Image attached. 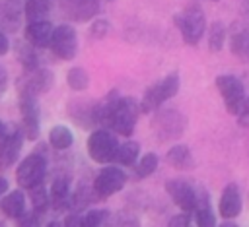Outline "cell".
Masks as SVG:
<instances>
[{
	"label": "cell",
	"instance_id": "ac0fdd59",
	"mask_svg": "<svg viewBox=\"0 0 249 227\" xmlns=\"http://www.w3.org/2000/svg\"><path fill=\"white\" fill-rule=\"evenodd\" d=\"M165 161L175 171H191L195 167V157H193V151H191V147L187 144L171 146L167 149V153H165Z\"/></svg>",
	"mask_w": 249,
	"mask_h": 227
},
{
	"label": "cell",
	"instance_id": "6da1fadb",
	"mask_svg": "<svg viewBox=\"0 0 249 227\" xmlns=\"http://www.w3.org/2000/svg\"><path fill=\"white\" fill-rule=\"evenodd\" d=\"M150 126L160 144L177 142L187 130V116L177 109H156Z\"/></svg>",
	"mask_w": 249,
	"mask_h": 227
},
{
	"label": "cell",
	"instance_id": "d4e9b609",
	"mask_svg": "<svg viewBox=\"0 0 249 227\" xmlns=\"http://www.w3.org/2000/svg\"><path fill=\"white\" fill-rule=\"evenodd\" d=\"M230 50L233 56L249 60V27L239 29L230 37Z\"/></svg>",
	"mask_w": 249,
	"mask_h": 227
},
{
	"label": "cell",
	"instance_id": "cb8c5ba5",
	"mask_svg": "<svg viewBox=\"0 0 249 227\" xmlns=\"http://www.w3.org/2000/svg\"><path fill=\"white\" fill-rule=\"evenodd\" d=\"M49 144H51L54 149H58V151L68 149V147L74 144V134H72V130H70L68 126L56 124V126H53V128L49 130Z\"/></svg>",
	"mask_w": 249,
	"mask_h": 227
},
{
	"label": "cell",
	"instance_id": "3957f363",
	"mask_svg": "<svg viewBox=\"0 0 249 227\" xmlns=\"http://www.w3.org/2000/svg\"><path fill=\"white\" fill-rule=\"evenodd\" d=\"M173 23L181 33L183 43H187L191 47L198 45L200 39L206 33V16H204L202 8L196 6V4H191L183 12L175 14L173 16Z\"/></svg>",
	"mask_w": 249,
	"mask_h": 227
},
{
	"label": "cell",
	"instance_id": "e575fe53",
	"mask_svg": "<svg viewBox=\"0 0 249 227\" xmlns=\"http://www.w3.org/2000/svg\"><path fill=\"white\" fill-rule=\"evenodd\" d=\"M64 225H68V227H70V225H72V227H74V225H82V215H80L78 211L68 213L66 219H64Z\"/></svg>",
	"mask_w": 249,
	"mask_h": 227
},
{
	"label": "cell",
	"instance_id": "484cf974",
	"mask_svg": "<svg viewBox=\"0 0 249 227\" xmlns=\"http://www.w3.org/2000/svg\"><path fill=\"white\" fill-rule=\"evenodd\" d=\"M158 165H160L158 153L148 151V153H144V155L140 157V161H138V159L134 161V165H132V167H134V177H136V178H146V177H150L152 173H156Z\"/></svg>",
	"mask_w": 249,
	"mask_h": 227
},
{
	"label": "cell",
	"instance_id": "277c9868",
	"mask_svg": "<svg viewBox=\"0 0 249 227\" xmlns=\"http://www.w3.org/2000/svg\"><path fill=\"white\" fill-rule=\"evenodd\" d=\"M86 146H88V155L95 163L107 165V163H113L115 151L119 147V140H117V134L113 130L99 126L88 136V144Z\"/></svg>",
	"mask_w": 249,
	"mask_h": 227
},
{
	"label": "cell",
	"instance_id": "9a60e30c",
	"mask_svg": "<svg viewBox=\"0 0 249 227\" xmlns=\"http://www.w3.org/2000/svg\"><path fill=\"white\" fill-rule=\"evenodd\" d=\"M193 213H195L196 225H200V227H214V225H218L216 223V213H214L212 204H210V194L202 186H196V200H195Z\"/></svg>",
	"mask_w": 249,
	"mask_h": 227
},
{
	"label": "cell",
	"instance_id": "ab89813d",
	"mask_svg": "<svg viewBox=\"0 0 249 227\" xmlns=\"http://www.w3.org/2000/svg\"><path fill=\"white\" fill-rule=\"evenodd\" d=\"M8 132H10V130H8V126H6V124L0 120V140H4V138L8 136Z\"/></svg>",
	"mask_w": 249,
	"mask_h": 227
},
{
	"label": "cell",
	"instance_id": "52a82bcc",
	"mask_svg": "<svg viewBox=\"0 0 249 227\" xmlns=\"http://www.w3.org/2000/svg\"><path fill=\"white\" fill-rule=\"evenodd\" d=\"M49 47L54 52V56H58L60 60H72L78 54V33H76V29L70 23H60V25L53 27Z\"/></svg>",
	"mask_w": 249,
	"mask_h": 227
},
{
	"label": "cell",
	"instance_id": "5b68a950",
	"mask_svg": "<svg viewBox=\"0 0 249 227\" xmlns=\"http://www.w3.org/2000/svg\"><path fill=\"white\" fill-rule=\"evenodd\" d=\"M47 177V159L43 153L35 151L23 157L16 169V180L21 188H33L37 184H43Z\"/></svg>",
	"mask_w": 249,
	"mask_h": 227
},
{
	"label": "cell",
	"instance_id": "4dcf8cb0",
	"mask_svg": "<svg viewBox=\"0 0 249 227\" xmlns=\"http://www.w3.org/2000/svg\"><path fill=\"white\" fill-rule=\"evenodd\" d=\"M107 219H109V210L93 208V210L86 211V215H82V225L84 227H99V225H105Z\"/></svg>",
	"mask_w": 249,
	"mask_h": 227
},
{
	"label": "cell",
	"instance_id": "603a6c76",
	"mask_svg": "<svg viewBox=\"0 0 249 227\" xmlns=\"http://www.w3.org/2000/svg\"><path fill=\"white\" fill-rule=\"evenodd\" d=\"M68 114L80 124V126H93V103L86 101H74L68 105Z\"/></svg>",
	"mask_w": 249,
	"mask_h": 227
},
{
	"label": "cell",
	"instance_id": "9c48e42d",
	"mask_svg": "<svg viewBox=\"0 0 249 227\" xmlns=\"http://www.w3.org/2000/svg\"><path fill=\"white\" fill-rule=\"evenodd\" d=\"M214 83H216V89H218V93H220V97L226 105V111L231 114L235 105L247 95L243 81L233 74H220V76H216Z\"/></svg>",
	"mask_w": 249,
	"mask_h": 227
},
{
	"label": "cell",
	"instance_id": "8fae6325",
	"mask_svg": "<svg viewBox=\"0 0 249 227\" xmlns=\"http://www.w3.org/2000/svg\"><path fill=\"white\" fill-rule=\"evenodd\" d=\"M165 192L173 200V204L181 208V211L193 213L196 200V186L193 182H189L187 178H169L165 182Z\"/></svg>",
	"mask_w": 249,
	"mask_h": 227
},
{
	"label": "cell",
	"instance_id": "f1b7e54d",
	"mask_svg": "<svg viewBox=\"0 0 249 227\" xmlns=\"http://www.w3.org/2000/svg\"><path fill=\"white\" fill-rule=\"evenodd\" d=\"M226 43V25L222 21H214L208 29V49L212 52H220Z\"/></svg>",
	"mask_w": 249,
	"mask_h": 227
},
{
	"label": "cell",
	"instance_id": "2e32d148",
	"mask_svg": "<svg viewBox=\"0 0 249 227\" xmlns=\"http://www.w3.org/2000/svg\"><path fill=\"white\" fill-rule=\"evenodd\" d=\"M23 8L19 0H0V31H18L21 23Z\"/></svg>",
	"mask_w": 249,
	"mask_h": 227
},
{
	"label": "cell",
	"instance_id": "44dd1931",
	"mask_svg": "<svg viewBox=\"0 0 249 227\" xmlns=\"http://www.w3.org/2000/svg\"><path fill=\"white\" fill-rule=\"evenodd\" d=\"M54 0H25L23 2V16L29 21H41L47 19L53 10Z\"/></svg>",
	"mask_w": 249,
	"mask_h": 227
},
{
	"label": "cell",
	"instance_id": "74e56055",
	"mask_svg": "<svg viewBox=\"0 0 249 227\" xmlns=\"http://www.w3.org/2000/svg\"><path fill=\"white\" fill-rule=\"evenodd\" d=\"M237 122H239V126H245V128H249V113H245V114L237 116Z\"/></svg>",
	"mask_w": 249,
	"mask_h": 227
},
{
	"label": "cell",
	"instance_id": "d590c367",
	"mask_svg": "<svg viewBox=\"0 0 249 227\" xmlns=\"http://www.w3.org/2000/svg\"><path fill=\"white\" fill-rule=\"evenodd\" d=\"M6 89H8V72L4 66H0V97L4 95Z\"/></svg>",
	"mask_w": 249,
	"mask_h": 227
},
{
	"label": "cell",
	"instance_id": "ba28073f",
	"mask_svg": "<svg viewBox=\"0 0 249 227\" xmlns=\"http://www.w3.org/2000/svg\"><path fill=\"white\" fill-rule=\"evenodd\" d=\"M19 113H21V122H23V136L27 140L35 142L41 134L37 95H31L27 91H19Z\"/></svg>",
	"mask_w": 249,
	"mask_h": 227
},
{
	"label": "cell",
	"instance_id": "7c38bea8",
	"mask_svg": "<svg viewBox=\"0 0 249 227\" xmlns=\"http://www.w3.org/2000/svg\"><path fill=\"white\" fill-rule=\"evenodd\" d=\"M54 81V76L49 68H33V70H25V76L19 80V91H27L31 95H41L47 93L51 89Z\"/></svg>",
	"mask_w": 249,
	"mask_h": 227
},
{
	"label": "cell",
	"instance_id": "e0dca14e",
	"mask_svg": "<svg viewBox=\"0 0 249 227\" xmlns=\"http://www.w3.org/2000/svg\"><path fill=\"white\" fill-rule=\"evenodd\" d=\"M53 35V23L49 19L41 21H29L25 27V41L35 49H45L51 43Z\"/></svg>",
	"mask_w": 249,
	"mask_h": 227
},
{
	"label": "cell",
	"instance_id": "ffe728a7",
	"mask_svg": "<svg viewBox=\"0 0 249 227\" xmlns=\"http://www.w3.org/2000/svg\"><path fill=\"white\" fill-rule=\"evenodd\" d=\"M0 210L4 215L12 217V219H18L25 210H27V200H25V194L21 190H12L8 192L2 200H0Z\"/></svg>",
	"mask_w": 249,
	"mask_h": 227
},
{
	"label": "cell",
	"instance_id": "f546056e",
	"mask_svg": "<svg viewBox=\"0 0 249 227\" xmlns=\"http://www.w3.org/2000/svg\"><path fill=\"white\" fill-rule=\"evenodd\" d=\"M29 198H31V204H33V211H37L39 215L45 213L51 206L49 192L43 188V184H37V186L29 188Z\"/></svg>",
	"mask_w": 249,
	"mask_h": 227
},
{
	"label": "cell",
	"instance_id": "1f68e13d",
	"mask_svg": "<svg viewBox=\"0 0 249 227\" xmlns=\"http://www.w3.org/2000/svg\"><path fill=\"white\" fill-rule=\"evenodd\" d=\"M18 58L23 64L25 70H33V68L39 66V60H37V54H35V47H31L29 43L27 45H21L19 43V47H18Z\"/></svg>",
	"mask_w": 249,
	"mask_h": 227
},
{
	"label": "cell",
	"instance_id": "d6a6232c",
	"mask_svg": "<svg viewBox=\"0 0 249 227\" xmlns=\"http://www.w3.org/2000/svg\"><path fill=\"white\" fill-rule=\"evenodd\" d=\"M107 31H109V21H107V19H93V23H91V27H89L91 37L103 39V37L107 35Z\"/></svg>",
	"mask_w": 249,
	"mask_h": 227
},
{
	"label": "cell",
	"instance_id": "30bf717a",
	"mask_svg": "<svg viewBox=\"0 0 249 227\" xmlns=\"http://www.w3.org/2000/svg\"><path fill=\"white\" fill-rule=\"evenodd\" d=\"M58 8L64 19L76 23H86L93 19L101 10L99 0H58Z\"/></svg>",
	"mask_w": 249,
	"mask_h": 227
},
{
	"label": "cell",
	"instance_id": "4316f807",
	"mask_svg": "<svg viewBox=\"0 0 249 227\" xmlns=\"http://www.w3.org/2000/svg\"><path fill=\"white\" fill-rule=\"evenodd\" d=\"M93 200H97L95 194H93V188H91V186H86V184H80V186L76 188V192L72 194L70 204H72L74 211H82V210H86Z\"/></svg>",
	"mask_w": 249,
	"mask_h": 227
},
{
	"label": "cell",
	"instance_id": "83f0119b",
	"mask_svg": "<svg viewBox=\"0 0 249 227\" xmlns=\"http://www.w3.org/2000/svg\"><path fill=\"white\" fill-rule=\"evenodd\" d=\"M66 83H68V87L74 89V91H84V89H88V85H89V74H88L82 66H74V68H70L68 74H66Z\"/></svg>",
	"mask_w": 249,
	"mask_h": 227
},
{
	"label": "cell",
	"instance_id": "8992f818",
	"mask_svg": "<svg viewBox=\"0 0 249 227\" xmlns=\"http://www.w3.org/2000/svg\"><path fill=\"white\" fill-rule=\"evenodd\" d=\"M124 182H126V173L121 169V165H107L95 175L91 188L97 200H105L117 194L119 190H123Z\"/></svg>",
	"mask_w": 249,
	"mask_h": 227
},
{
	"label": "cell",
	"instance_id": "d6986e66",
	"mask_svg": "<svg viewBox=\"0 0 249 227\" xmlns=\"http://www.w3.org/2000/svg\"><path fill=\"white\" fill-rule=\"evenodd\" d=\"M49 198H51V204L54 210H64L70 204V178L66 175L54 177V180L51 184Z\"/></svg>",
	"mask_w": 249,
	"mask_h": 227
},
{
	"label": "cell",
	"instance_id": "7a4b0ae2",
	"mask_svg": "<svg viewBox=\"0 0 249 227\" xmlns=\"http://www.w3.org/2000/svg\"><path fill=\"white\" fill-rule=\"evenodd\" d=\"M181 87V78H179V72H171L167 74L165 78H161L160 81L152 83L146 87L142 99L138 101L140 105V114H150L154 113L156 109H160L167 99L175 97L177 91Z\"/></svg>",
	"mask_w": 249,
	"mask_h": 227
},
{
	"label": "cell",
	"instance_id": "60d3db41",
	"mask_svg": "<svg viewBox=\"0 0 249 227\" xmlns=\"http://www.w3.org/2000/svg\"><path fill=\"white\" fill-rule=\"evenodd\" d=\"M212 2H216V0H212Z\"/></svg>",
	"mask_w": 249,
	"mask_h": 227
},
{
	"label": "cell",
	"instance_id": "7402d4cb",
	"mask_svg": "<svg viewBox=\"0 0 249 227\" xmlns=\"http://www.w3.org/2000/svg\"><path fill=\"white\" fill-rule=\"evenodd\" d=\"M138 155H140V144L134 140H126L124 144H119L113 163H117L121 167H132L134 161L138 159Z\"/></svg>",
	"mask_w": 249,
	"mask_h": 227
},
{
	"label": "cell",
	"instance_id": "836d02e7",
	"mask_svg": "<svg viewBox=\"0 0 249 227\" xmlns=\"http://www.w3.org/2000/svg\"><path fill=\"white\" fill-rule=\"evenodd\" d=\"M167 225L169 227H187V225H191V213L189 211H181L177 215H171Z\"/></svg>",
	"mask_w": 249,
	"mask_h": 227
},
{
	"label": "cell",
	"instance_id": "f35d334b",
	"mask_svg": "<svg viewBox=\"0 0 249 227\" xmlns=\"http://www.w3.org/2000/svg\"><path fill=\"white\" fill-rule=\"evenodd\" d=\"M6 192H8V180L4 177H0V196L6 194Z\"/></svg>",
	"mask_w": 249,
	"mask_h": 227
},
{
	"label": "cell",
	"instance_id": "5bb4252c",
	"mask_svg": "<svg viewBox=\"0 0 249 227\" xmlns=\"http://www.w3.org/2000/svg\"><path fill=\"white\" fill-rule=\"evenodd\" d=\"M21 146H23V130L19 128L8 132V136L0 140V169H8L18 161Z\"/></svg>",
	"mask_w": 249,
	"mask_h": 227
},
{
	"label": "cell",
	"instance_id": "4fadbf2b",
	"mask_svg": "<svg viewBox=\"0 0 249 227\" xmlns=\"http://www.w3.org/2000/svg\"><path fill=\"white\" fill-rule=\"evenodd\" d=\"M243 210L241 190L235 182H228L218 200V213L222 219H235Z\"/></svg>",
	"mask_w": 249,
	"mask_h": 227
},
{
	"label": "cell",
	"instance_id": "8d00e7d4",
	"mask_svg": "<svg viewBox=\"0 0 249 227\" xmlns=\"http://www.w3.org/2000/svg\"><path fill=\"white\" fill-rule=\"evenodd\" d=\"M8 49H10V39H8V35L4 31H0V56L6 54Z\"/></svg>",
	"mask_w": 249,
	"mask_h": 227
}]
</instances>
